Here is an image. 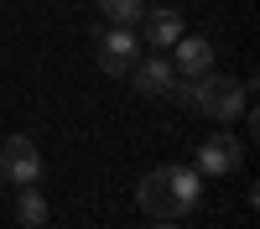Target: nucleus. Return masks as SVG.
I'll list each match as a JSON object with an SVG mask.
<instances>
[{
    "mask_svg": "<svg viewBox=\"0 0 260 229\" xmlns=\"http://www.w3.org/2000/svg\"><path fill=\"white\" fill-rule=\"evenodd\" d=\"M99 11H104V26H141L146 0H99Z\"/></svg>",
    "mask_w": 260,
    "mask_h": 229,
    "instance_id": "nucleus-10",
    "label": "nucleus"
},
{
    "mask_svg": "<svg viewBox=\"0 0 260 229\" xmlns=\"http://www.w3.org/2000/svg\"><path fill=\"white\" fill-rule=\"evenodd\" d=\"M172 68H177V78H198V73H208L213 68V42L208 37H177V42H172Z\"/></svg>",
    "mask_w": 260,
    "mask_h": 229,
    "instance_id": "nucleus-7",
    "label": "nucleus"
},
{
    "mask_svg": "<svg viewBox=\"0 0 260 229\" xmlns=\"http://www.w3.org/2000/svg\"><path fill=\"white\" fill-rule=\"evenodd\" d=\"M0 177L16 182V187H26V182L42 177V151H37L31 136H6L0 141Z\"/></svg>",
    "mask_w": 260,
    "mask_h": 229,
    "instance_id": "nucleus-4",
    "label": "nucleus"
},
{
    "mask_svg": "<svg viewBox=\"0 0 260 229\" xmlns=\"http://www.w3.org/2000/svg\"><path fill=\"white\" fill-rule=\"evenodd\" d=\"M240 161H245L240 136H229V130L203 136V146H198V177H229V172H240Z\"/></svg>",
    "mask_w": 260,
    "mask_h": 229,
    "instance_id": "nucleus-5",
    "label": "nucleus"
},
{
    "mask_svg": "<svg viewBox=\"0 0 260 229\" xmlns=\"http://www.w3.org/2000/svg\"><path fill=\"white\" fill-rule=\"evenodd\" d=\"M146 229H182L177 219H156V224H146Z\"/></svg>",
    "mask_w": 260,
    "mask_h": 229,
    "instance_id": "nucleus-11",
    "label": "nucleus"
},
{
    "mask_svg": "<svg viewBox=\"0 0 260 229\" xmlns=\"http://www.w3.org/2000/svg\"><path fill=\"white\" fill-rule=\"evenodd\" d=\"M130 83H136V94H146V99H167L172 89H177V68H172V57H161V52H141L136 57V68L125 73Z\"/></svg>",
    "mask_w": 260,
    "mask_h": 229,
    "instance_id": "nucleus-6",
    "label": "nucleus"
},
{
    "mask_svg": "<svg viewBox=\"0 0 260 229\" xmlns=\"http://www.w3.org/2000/svg\"><path fill=\"white\" fill-rule=\"evenodd\" d=\"M141 26H146V42L156 52H167L172 42H177L187 26H182V11L177 6H146V16H141Z\"/></svg>",
    "mask_w": 260,
    "mask_h": 229,
    "instance_id": "nucleus-8",
    "label": "nucleus"
},
{
    "mask_svg": "<svg viewBox=\"0 0 260 229\" xmlns=\"http://www.w3.org/2000/svg\"><path fill=\"white\" fill-rule=\"evenodd\" d=\"M141 57V37L136 26H99V68L110 78H125Z\"/></svg>",
    "mask_w": 260,
    "mask_h": 229,
    "instance_id": "nucleus-3",
    "label": "nucleus"
},
{
    "mask_svg": "<svg viewBox=\"0 0 260 229\" xmlns=\"http://www.w3.org/2000/svg\"><path fill=\"white\" fill-rule=\"evenodd\" d=\"M172 99L182 104V110L192 115H208V120H240L245 104H250V83H234V78H219V73H198V78H177V89H172Z\"/></svg>",
    "mask_w": 260,
    "mask_h": 229,
    "instance_id": "nucleus-2",
    "label": "nucleus"
},
{
    "mask_svg": "<svg viewBox=\"0 0 260 229\" xmlns=\"http://www.w3.org/2000/svg\"><path fill=\"white\" fill-rule=\"evenodd\" d=\"M0 187H6V177H0Z\"/></svg>",
    "mask_w": 260,
    "mask_h": 229,
    "instance_id": "nucleus-12",
    "label": "nucleus"
},
{
    "mask_svg": "<svg viewBox=\"0 0 260 229\" xmlns=\"http://www.w3.org/2000/svg\"><path fill=\"white\" fill-rule=\"evenodd\" d=\"M198 198H203L198 167H156L136 182V203L146 219H182L198 208Z\"/></svg>",
    "mask_w": 260,
    "mask_h": 229,
    "instance_id": "nucleus-1",
    "label": "nucleus"
},
{
    "mask_svg": "<svg viewBox=\"0 0 260 229\" xmlns=\"http://www.w3.org/2000/svg\"><path fill=\"white\" fill-rule=\"evenodd\" d=\"M16 219L26 224V229H42V224H47V198L37 193V182L21 187V198H16Z\"/></svg>",
    "mask_w": 260,
    "mask_h": 229,
    "instance_id": "nucleus-9",
    "label": "nucleus"
}]
</instances>
